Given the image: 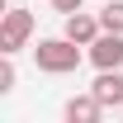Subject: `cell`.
<instances>
[{
  "label": "cell",
  "mask_w": 123,
  "mask_h": 123,
  "mask_svg": "<svg viewBox=\"0 0 123 123\" xmlns=\"http://www.w3.org/2000/svg\"><path fill=\"white\" fill-rule=\"evenodd\" d=\"M85 57L90 52H80V43H71L66 33L62 38H38V47H33V66L47 71V76H71Z\"/></svg>",
  "instance_id": "6da1fadb"
},
{
  "label": "cell",
  "mask_w": 123,
  "mask_h": 123,
  "mask_svg": "<svg viewBox=\"0 0 123 123\" xmlns=\"http://www.w3.org/2000/svg\"><path fill=\"white\" fill-rule=\"evenodd\" d=\"M29 38H33V14L10 5L5 19H0V52H10V57H14L19 47H29Z\"/></svg>",
  "instance_id": "7a4b0ae2"
},
{
  "label": "cell",
  "mask_w": 123,
  "mask_h": 123,
  "mask_svg": "<svg viewBox=\"0 0 123 123\" xmlns=\"http://www.w3.org/2000/svg\"><path fill=\"white\" fill-rule=\"evenodd\" d=\"M66 38L71 43H80V47H90L99 33H104V24H99V14H90V10H76V14H66Z\"/></svg>",
  "instance_id": "3957f363"
},
{
  "label": "cell",
  "mask_w": 123,
  "mask_h": 123,
  "mask_svg": "<svg viewBox=\"0 0 123 123\" xmlns=\"http://www.w3.org/2000/svg\"><path fill=\"white\" fill-rule=\"evenodd\" d=\"M90 90H95V99H99L104 109H123V66H109V71H99Z\"/></svg>",
  "instance_id": "277c9868"
},
{
  "label": "cell",
  "mask_w": 123,
  "mask_h": 123,
  "mask_svg": "<svg viewBox=\"0 0 123 123\" xmlns=\"http://www.w3.org/2000/svg\"><path fill=\"white\" fill-rule=\"evenodd\" d=\"M90 62L99 66V71H109V66H123V33H99L90 43Z\"/></svg>",
  "instance_id": "5b68a950"
},
{
  "label": "cell",
  "mask_w": 123,
  "mask_h": 123,
  "mask_svg": "<svg viewBox=\"0 0 123 123\" xmlns=\"http://www.w3.org/2000/svg\"><path fill=\"white\" fill-rule=\"evenodd\" d=\"M62 114H66V123H99L104 104H99V99H95V90H90V95H71Z\"/></svg>",
  "instance_id": "8992f818"
},
{
  "label": "cell",
  "mask_w": 123,
  "mask_h": 123,
  "mask_svg": "<svg viewBox=\"0 0 123 123\" xmlns=\"http://www.w3.org/2000/svg\"><path fill=\"white\" fill-rule=\"evenodd\" d=\"M99 24L109 33H123V0H104V10H99Z\"/></svg>",
  "instance_id": "52a82bcc"
},
{
  "label": "cell",
  "mask_w": 123,
  "mask_h": 123,
  "mask_svg": "<svg viewBox=\"0 0 123 123\" xmlns=\"http://www.w3.org/2000/svg\"><path fill=\"white\" fill-rule=\"evenodd\" d=\"M14 62H10V52H5V62H0V95H10V90H14Z\"/></svg>",
  "instance_id": "ba28073f"
},
{
  "label": "cell",
  "mask_w": 123,
  "mask_h": 123,
  "mask_svg": "<svg viewBox=\"0 0 123 123\" xmlns=\"http://www.w3.org/2000/svg\"><path fill=\"white\" fill-rule=\"evenodd\" d=\"M80 5H85V0H52V10H57V14H76Z\"/></svg>",
  "instance_id": "9c48e42d"
}]
</instances>
